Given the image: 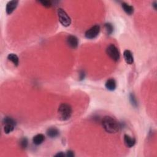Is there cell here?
Here are the masks:
<instances>
[{
	"instance_id": "obj_1",
	"label": "cell",
	"mask_w": 157,
	"mask_h": 157,
	"mask_svg": "<svg viewBox=\"0 0 157 157\" xmlns=\"http://www.w3.org/2000/svg\"><path fill=\"white\" fill-rule=\"evenodd\" d=\"M101 123L104 130L110 134L117 133L120 128L118 122L110 116H105L103 118Z\"/></svg>"
},
{
	"instance_id": "obj_2",
	"label": "cell",
	"mask_w": 157,
	"mask_h": 157,
	"mask_svg": "<svg viewBox=\"0 0 157 157\" xmlns=\"http://www.w3.org/2000/svg\"><path fill=\"white\" fill-rule=\"evenodd\" d=\"M58 113L60 120L62 121H66L71 118L73 113V109L70 104L67 103H62L59 107Z\"/></svg>"
},
{
	"instance_id": "obj_3",
	"label": "cell",
	"mask_w": 157,
	"mask_h": 157,
	"mask_svg": "<svg viewBox=\"0 0 157 157\" xmlns=\"http://www.w3.org/2000/svg\"><path fill=\"white\" fill-rule=\"evenodd\" d=\"M57 14H58L59 21L63 26H64V27H68L71 25V18L63 9L59 8L57 10Z\"/></svg>"
},
{
	"instance_id": "obj_4",
	"label": "cell",
	"mask_w": 157,
	"mask_h": 157,
	"mask_svg": "<svg viewBox=\"0 0 157 157\" xmlns=\"http://www.w3.org/2000/svg\"><path fill=\"white\" fill-rule=\"evenodd\" d=\"M106 53L109 57L114 61H118L120 59V52L117 47L114 44H110L106 49Z\"/></svg>"
},
{
	"instance_id": "obj_5",
	"label": "cell",
	"mask_w": 157,
	"mask_h": 157,
	"mask_svg": "<svg viewBox=\"0 0 157 157\" xmlns=\"http://www.w3.org/2000/svg\"><path fill=\"white\" fill-rule=\"evenodd\" d=\"M3 124H4V132L6 134H9L10 133L13 132L16 126V121L11 117H5L3 120Z\"/></svg>"
},
{
	"instance_id": "obj_6",
	"label": "cell",
	"mask_w": 157,
	"mask_h": 157,
	"mask_svg": "<svg viewBox=\"0 0 157 157\" xmlns=\"http://www.w3.org/2000/svg\"><path fill=\"white\" fill-rule=\"evenodd\" d=\"M100 32V27L96 25L88 29L85 33V36L88 39H93L96 38Z\"/></svg>"
},
{
	"instance_id": "obj_7",
	"label": "cell",
	"mask_w": 157,
	"mask_h": 157,
	"mask_svg": "<svg viewBox=\"0 0 157 157\" xmlns=\"http://www.w3.org/2000/svg\"><path fill=\"white\" fill-rule=\"evenodd\" d=\"M18 4H19V1H17V0H13V1H9L6 4V13L9 15L12 14L17 7Z\"/></svg>"
},
{
	"instance_id": "obj_8",
	"label": "cell",
	"mask_w": 157,
	"mask_h": 157,
	"mask_svg": "<svg viewBox=\"0 0 157 157\" xmlns=\"http://www.w3.org/2000/svg\"><path fill=\"white\" fill-rule=\"evenodd\" d=\"M67 44H68V46L73 48V49H76L78 45V41L77 37L73 35H70L67 38Z\"/></svg>"
},
{
	"instance_id": "obj_9",
	"label": "cell",
	"mask_w": 157,
	"mask_h": 157,
	"mask_svg": "<svg viewBox=\"0 0 157 157\" xmlns=\"http://www.w3.org/2000/svg\"><path fill=\"white\" fill-rule=\"evenodd\" d=\"M123 57L125 62L128 64H132L134 62L133 55L131 52L129 50H126L123 52Z\"/></svg>"
},
{
	"instance_id": "obj_10",
	"label": "cell",
	"mask_w": 157,
	"mask_h": 157,
	"mask_svg": "<svg viewBox=\"0 0 157 157\" xmlns=\"http://www.w3.org/2000/svg\"><path fill=\"white\" fill-rule=\"evenodd\" d=\"M124 142L126 146L128 148L133 147L136 144V139L130 136L127 134L124 135Z\"/></svg>"
},
{
	"instance_id": "obj_11",
	"label": "cell",
	"mask_w": 157,
	"mask_h": 157,
	"mask_svg": "<svg viewBox=\"0 0 157 157\" xmlns=\"http://www.w3.org/2000/svg\"><path fill=\"white\" fill-rule=\"evenodd\" d=\"M47 135L50 138H55L59 135V130L55 127H50L47 130Z\"/></svg>"
},
{
	"instance_id": "obj_12",
	"label": "cell",
	"mask_w": 157,
	"mask_h": 157,
	"mask_svg": "<svg viewBox=\"0 0 157 157\" xmlns=\"http://www.w3.org/2000/svg\"><path fill=\"white\" fill-rule=\"evenodd\" d=\"M106 88L109 91H114L116 90L117 87V84L116 81L114 79V78H110V79L107 80L105 84Z\"/></svg>"
},
{
	"instance_id": "obj_13",
	"label": "cell",
	"mask_w": 157,
	"mask_h": 157,
	"mask_svg": "<svg viewBox=\"0 0 157 157\" xmlns=\"http://www.w3.org/2000/svg\"><path fill=\"white\" fill-rule=\"evenodd\" d=\"M45 140V136L42 134H36L33 138V142L34 144L36 145H39L41 144Z\"/></svg>"
},
{
	"instance_id": "obj_14",
	"label": "cell",
	"mask_w": 157,
	"mask_h": 157,
	"mask_svg": "<svg viewBox=\"0 0 157 157\" xmlns=\"http://www.w3.org/2000/svg\"><path fill=\"white\" fill-rule=\"evenodd\" d=\"M121 7H122L123 10H124L127 14L131 15L133 14L134 7L132 6H131V5H130L126 3H123L121 4Z\"/></svg>"
},
{
	"instance_id": "obj_15",
	"label": "cell",
	"mask_w": 157,
	"mask_h": 157,
	"mask_svg": "<svg viewBox=\"0 0 157 157\" xmlns=\"http://www.w3.org/2000/svg\"><path fill=\"white\" fill-rule=\"evenodd\" d=\"M7 59L12 62L16 66H17L19 64V59L18 56L14 53H10L7 56Z\"/></svg>"
},
{
	"instance_id": "obj_16",
	"label": "cell",
	"mask_w": 157,
	"mask_h": 157,
	"mask_svg": "<svg viewBox=\"0 0 157 157\" xmlns=\"http://www.w3.org/2000/svg\"><path fill=\"white\" fill-rule=\"evenodd\" d=\"M104 29H105V31H106L107 34L110 35L113 33L114 27L113 26V25L110 23H106L104 25Z\"/></svg>"
},
{
	"instance_id": "obj_17",
	"label": "cell",
	"mask_w": 157,
	"mask_h": 157,
	"mask_svg": "<svg viewBox=\"0 0 157 157\" xmlns=\"http://www.w3.org/2000/svg\"><path fill=\"white\" fill-rule=\"evenodd\" d=\"M130 103L132 104L133 106L136 107L138 106V102H137V99L134 96V94L131 93L130 95Z\"/></svg>"
},
{
	"instance_id": "obj_18",
	"label": "cell",
	"mask_w": 157,
	"mask_h": 157,
	"mask_svg": "<svg viewBox=\"0 0 157 157\" xmlns=\"http://www.w3.org/2000/svg\"><path fill=\"white\" fill-rule=\"evenodd\" d=\"M28 141L26 138H24L20 139V145L21 149H26L28 146Z\"/></svg>"
},
{
	"instance_id": "obj_19",
	"label": "cell",
	"mask_w": 157,
	"mask_h": 157,
	"mask_svg": "<svg viewBox=\"0 0 157 157\" xmlns=\"http://www.w3.org/2000/svg\"><path fill=\"white\" fill-rule=\"evenodd\" d=\"M39 3L46 7H50L52 6V2L50 1H39Z\"/></svg>"
},
{
	"instance_id": "obj_20",
	"label": "cell",
	"mask_w": 157,
	"mask_h": 157,
	"mask_svg": "<svg viewBox=\"0 0 157 157\" xmlns=\"http://www.w3.org/2000/svg\"><path fill=\"white\" fill-rule=\"evenodd\" d=\"M66 156H68V157H73L74 156V153L73 151L68 150V151H67V152L66 153Z\"/></svg>"
},
{
	"instance_id": "obj_21",
	"label": "cell",
	"mask_w": 157,
	"mask_h": 157,
	"mask_svg": "<svg viewBox=\"0 0 157 157\" xmlns=\"http://www.w3.org/2000/svg\"><path fill=\"white\" fill-rule=\"evenodd\" d=\"M85 76V74L84 71H82L80 73V74H79V78H80V81H82L83 79H84Z\"/></svg>"
},
{
	"instance_id": "obj_22",
	"label": "cell",
	"mask_w": 157,
	"mask_h": 157,
	"mask_svg": "<svg viewBox=\"0 0 157 157\" xmlns=\"http://www.w3.org/2000/svg\"><path fill=\"white\" fill-rule=\"evenodd\" d=\"M66 156V155H64L63 152H59V153H57V154H56L55 155V156H57V157H63V156Z\"/></svg>"
},
{
	"instance_id": "obj_23",
	"label": "cell",
	"mask_w": 157,
	"mask_h": 157,
	"mask_svg": "<svg viewBox=\"0 0 157 157\" xmlns=\"http://www.w3.org/2000/svg\"><path fill=\"white\" fill-rule=\"evenodd\" d=\"M153 6H154L155 9H156V2H154V3H153Z\"/></svg>"
}]
</instances>
